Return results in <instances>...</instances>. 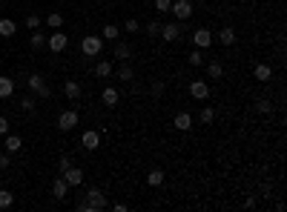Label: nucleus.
Returning a JSON list of instances; mask_svg holds the SVG:
<instances>
[{
  "instance_id": "nucleus-21",
  "label": "nucleus",
  "mask_w": 287,
  "mask_h": 212,
  "mask_svg": "<svg viewBox=\"0 0 287 212\" xmlns=\"http://www.w3.org/2000/svg\"><path fill=\"white\" fill-rule=\"evenodd\" d=\"M17 32V23L9 20V17H0V37H12Z\"/></svg>"
},
{
  "instance_id": "nucleus-17",
  "label": "nucleus",
  "mask_w": 287,
  "mask_h": 212,
  "mask_svg": "<svg viewBox=\"0 0 287 212\" xmlns=\"http://www.w3.org/2000/svg\"><path fill=\"white\" fill-rule=\"evenodd\" d=\"M69 189H72V186H69V183L64 181V175H61V178H55V183H52V198L64 201L66 195H69Z\"/></svg>"
},
{
  "instance_id": "nucleus-31",
  "label": "nucleus",
  "mask_w": 287,
  "mask_h": 212,
  "mask_svg": "<svg viewBox=\"0 0 287 212\" xmlns=\"http://www.w3.org/2000/svg\"><path fill=\"white\" fill-rule=\"evenodd\" d=\"M198 121H201V123H213V121H216V109H210V106H204V109L198 112Z\"/></svg>"
},
{
  "instance_id": "nucleus-32",
  "label": "nucleus",
  "mask_w": 287,
  "mask_h": 212,
  "mask_svg": "<svg viewBox=\"0 0 287 212\" xmlns=\"http://www.w3.org/2000/svg\"><path fill=\"white\" fill-rule=\"evenodd\" d=\"M121 32H129V34H135V32H141V23H138L135 17H129V20H124V26H121Z\"/></svg>"
},
{
  "instance_id": "nucleus-41",
  "label": "nucleus",
  "mask_w": 287,
  "mask_h": 212,
  "mask_svg": "<svg viewBox=\"0 0 287 212\" xmlns=\"http://www.w3.org/2000/svg\"><path fill=\"white\" fill-rule=\"evenodd\" d=\"M6 132H9V118L0 115V135H6Z\"/></svg>"
},
{
  "instance_id": "nucleus-24",
  "label": "nucleus",
  "mask_w": 287,
  "mask_h": 212,
  "mask_svg": "<svg viewBox=\"0 0 287 212\" xmlns=\"http://www.w3.org/2000/svg\"><path fill=\"white\" fill-rule=\"evenodd\" d=\"M115 75H118V81H127V83L135 78V72H132L129 61H121V66H118V72H115Z\"/></svg>"
},
{
  "instance_id": "nucleus-25",
  "label": "nucleus",
  "mask_w": 287,
  "mask_h": 212,
  "mask_svg": "<svg viewBox=\"0 0 287 212\" xmlns=\"http://www.w3.org/2000/svg\"><path fill=\"white\" fill-rule=\"evenodd\" d=\"M164 178H167V175H164V169H158V166H155V169H150V175H147V183L158 189L161 183H164Z\"/></svg>"
},
{
  "instance_id": "nucleus-7",
  "label": "nucleus",
  "mask_w": 287,
  "mask_h": 212,
  "mask_svg": "<svg viewBox=\"0 0 287 212\" xmlns=\"http://www.w3.org/2000/svg\"><path fill=\"white\" fill-rule=\"evenodd\" d=\"M46 46H49V52L61 55L66 46H69V37H66L64 32H52V34H49V40H46Z\"/></svg>"
},
{
  "instance_id": "nucleus-6",
  "label": "nucleus",
  "mask_w": 287,
  "mask_h": 212,
  "mask_svg": "<svg viewBox=\"0 0 287 212\" xmlns=\"http://www.w3.org/2000/svg\"><path fill=\"white\" fill-rule=\"evenodd\" d=\"M169 12L175 15V20H190L192 17V3L190 0H172Z\"/></svg>"
},
{
  "instance_id": "nucleus-38",
  "label": "nucleus",
  "mask_w": 287,
  "mask_h": 212,
  "mask_svg": "<svg viewBox=\"0 0 287 212\" xmlns=\"http://www.w3.org/2000/svg\"><path fill=\"white\" fill-rule=\"evenodd\" d=\"M69 166H72V158H69V155H61V161H58V169L64 172V169H69Z\"/></svg>"
},
{
  "instance_id": "nucleus-26",
  "label": "nucleus",
  "mask_w": 287,
  "mask_h": 212,
  "mask_svg": "<svg viewBox=\"0 0 287 212\" xmlns=\"http://www.w3.org/2000/svg\"><path fill=\"white\" fill-rule=\"evenodd\" d=\"M255 112L258 115H273V100L270 98H258L255 100Z\"/></svg>"
},
{
  "instance_id": "nucleus-2",
  "label": "nucleus",
  "mask_w": 287,
  "mask_h": 212,
  "mask_svg": "<svg viewBox=\"0 0 287 212\" xmlns=\"http://www.w3.org/2000/svg\"><path fill=\"white\" fill-rule=\"evenodd\" d=\"M184 32H187V26H184V20H172V23H161V40H167V43H175V40H181L184 37Z\"/></svg>"
},
{
  "instance_id": "nucleus-34",
  "label": "nucleus",
  "mask_w": 287,
  "mask_h": 212,
  "mask_svg": "<svg viewBox=\"0 0 287 212\" xmlns=\"http://www.w3.org/2000/svg\"><path fill=\"white\" fill-rule=\"evenodd\" d=\"M201 52H204V49H195V52H190V55H187L190 66H201V63H204V55H201Z\"/></svg>"
},
{
  "instance_id": "nucleus-15",
  "label": "nucleus",
  "mask_w": 287,
  "mask_h": 212,
  "mask_svg": "<svg viewBox=\"0 0 287 212\" xmlns=\"http://www.w3.org/2000/svg\"><path fill=\"white\" fill-rule=\"evenodd\" d=\"M3 149L9 152V155H17V152L23 149V141H20V135H9V132H6V141H3Z\"/></svg>"
},
{
  "instance_id": "nucleus-29",
  "label": "nucleus",
  "mask_w": 287,
  "mask_h": 212,
  "mask_svg": "<svg viewBox=\"0 0 287 212\" xmlns=\"http://www.w3.org/2000/svg\"><path fill=\"white\" fill-rule=\"evenodd\" d=\"M29 46H32L34 52H37V49H43V46H46V37H43L40 32L34 29V32H32V37H29Z\"/></svg>"
},
{
  "instance_id": "nucleus-40",
  "label": "nucleus",
  "mask_w": 287,
  "mask_h": 212,
  "mask_svg": "<svg viewBox=\"0 0 287 212\" xmlns=\"http://www.w3.org/2000/svg\"><path fill=\"white\" fill-rule=\"evenodd\" d=\"M169 6H172V0H155V9L158 12H169Z\"/></svg>"
},
{
  "instance_id": "nucleus-10",
  "label": "nucleus",
  "mask_w": 287,
  "mask_h": 212,
  "mask_svg": "<svg viewBox=\"0 0 287 212\" xmlns=\"http://www.w3.org/2000/svg\"><path fill=\"white\" fill-rule=\"evenodd\" d=\"M213 40H219L221 46H236L238 34H236V29H233V26H224V29H219L216 34H213Z\"/></svg>"
},
{
  "instance_id": "nucleus-8",
  "label": "nucleus",
  "mask_w": 287,
  "mask_h": 212,
  "mask_svg": "<svg viewBox=\"0 0 287 212\" xmlns=\"http://www.w3.org/2000/svg\"><path fill=\"white\" fill-rule=\"evenodd\" d=\"M81 147L86 152H95L98 147H101V132H98V129H86V132L81 135Z\"/></svg>"
},
{
  "instance_id": "nucleus-3",
  "label": "nucleus",
  "mask_w": 287,
  "mask_h": 212,
  "mask_svg": "<svg viewBox=\"0 0 287 212\" xmlns=\"http://www.w3.org/2000/svg\"><path fill=\"white\" fill-rule=\"evenodd\" d=\"M81 52L86 55V61H89V58H98V55L103 52V37H98V34H86V37L81 40Z\"/></svg>"
},
{
  "instance_id": "nucleus-39",
  "label": "nucleus",
  "mask_w": 287,
  "mask_h": 212,
  "mask_svg": "<svg viewBox=\"0 0 287 212\" xmlns=\"http://www.w3.org/2000/svg\"><path fill=\"white\" fill-rule=\"evenodd\" d=\"M9 163H12V155L9 152H0V169H9Z\"/></svg>"
},
{
  "instance_id": "nucleus-19",
  "label": "nucleus",
  "mask_w": 287,
  "mask_h": 212,
  "mask_svg": "<svg viewBox=\"0 0 287 212\" xmlns=\"http://www.w3.org/2000/svg\"><path fill=\"white\" fill-rule=\"evenodd\" d=\"M175 129H178V132H190L192 129V115L190 112H178V115H175Z\"/></svg>"
},
{
  "instance_id": "nucleus-22",
  "label": "nucleus",
  "mask_w": 287,
  "mask_h": 212,
  "mask_svg": "<svg viewBox=\"0 0 287 212\" xmlns=\"http://www.w3.org/2000/svg\"><path fill=\"white\" fill-rule=\"evenodd\" d=\"M101 37H103V40H118V37H121V26H115V23H106V26L101 29Z\"/></svg>"
},
{
  "instance_id": "nucleus-18",
  "label": "nucleus",
  "mask_w": 287,
  "mask_h": 212,
  "mask_svg": "<svg viewBox=\"0 0 287 212\" xmlns=\"http://www.w3.org/2000/svg\"><path fill=\"white\" fill-rule=\"evenodd\" d=\"M64 95L69 98V100H78V98L84 95V89H81L78 81H64Z\"/></svg>"
},
{
  "instance_id": "nucleus-11",
  "label": "nucleus",
  "mask_w": 287,
  "mask_h": 212,
  "mask_svg": "<svg viewBox=\"0 0 287 212\" xmlns=\"http://www.w3.org/2000/svg\"><path fill=\"white\" fill-rule=\"evenodd\" d=\"M190 95H192V100H207V98H210L207 81H192L190 83Z\"/></svg>"
},
{
  "instance_id": "nucleus-23",
  "label": "nucleus",
  "mask_w": 287,
  "mask_h": 212,
  "mask_svg": "<svg viewBox=\"0 0 287 212\" xmlns=\"http://www.w3.org/2000/svg\"><path fill=\"white\" fill-rule=\"evenodd\" d=\"M207 78H213V81H221L224 78V66L219 61H210L207 63Z\"/></svg>"
},
{
  "instance_id": "nucleus-20",
  "label": "nucleus",
  "mask_w": 287,
  "mask_h": 212,
  "mask_svg": "<svg viewBox=\"0 0 287 212\" xmlns=\"http://www.w3.org/2000/svg\"><path fill=\"white\" fill-rule=\"evenodd\" d=\"M95 75L98 78H112V75H115V66H112L109 61H98L95 63Z\"/></svg>"
},
{
  "instance_id": "nucleus-12",
  "label": "nucleus",
  "mask_w": 287,
  "mask_h": 212,
  "mask_svg": "<svg viewBox=\"0 0 287 212\" xmlns=\"http://www.w3.org/2000/svg\"><path fill=\"white\" fill-rule=\"evenodd\" d=\"M61 175H64V181L69 183V186H81V183H84V169H78V166H69Z\"/></svg>"
},
{
  "instance_id": "nucleus-33",
  "label": "nucleus",
  "mask_w": 287,
  "mask_h": 212,
  "mask_svg": "<svg viewBox=\"0 0 287 212\" xmlns=\"http://www.w3.org/2000/svg\"><path fill=\"white\" fill-rule=\"evenodd\" d=\"M164 89H167V86H164V81H152V86H150V92H152V98H155V100L164 98Z\"/></svg>"
},
{
  "instance_id": "nucleus-5",
  "label": "nucleus",
  "mask_w": 287,
  "mask_h": 212,
  "mask_svg": "<svg viewBox=\"0 0 287 212\" xmlns=\"http://www.w3.org/2000/svg\"><path fill=\"white\" fill-rule=\"evenodd\" d=\"M78 121H81V115H78L75 109H66V112L58 115V129H61V132H72V129L78 126Z\"/></svg>"
},
{
  "instance_id": "nucleus-28",
  "label": "nucleus",
  "mask_w": 287,
  "mask_h": 212,
  "mask_svg": "<svg viewBox=\"0 0 287 212\" xmlns=\"http://www.w3.org/2000/svg\"><path fill=\"white\" fill-rule=\"evenodd\" d=\"M46 26H49V29H64V15H61V12H52V15L46 17Z\"/></svg>"
},
{
  "instance_id": "nucleus-9",
  "label": "nucleus",
  "mask_w": 287,
  "mask_h": 212,
  "mask_svg": "<svg viewBox=\"0 0 287 212\" xmlns=\"http://www.w3.org/2000/svg\"><path fill=\"white\" fill-rule=\"evenodd\" d=\"M192 43H195V49H210L213 46V32L210 29H195L192 32Z\"/></svg>"
},
{
  "instance_id": "nucleus-4",
  "label": "nucleus",
  "mask_w": 287,
  "mask_h": 212,
  "mask_svg": "<svg viewBox=\"0 0 287 212\" xmlns=\"http://www.w3.org/2000/svg\"><path fill=\"white\" fill-rule=\"evenodd\" d=\"M26 83H29V89H32L34 95H40L43 100H46V98L52 95V92H49V86H46V78H43V75H37V72H34V75H29V78H26Z\"/></svg>"
},
{
  "instance_id": "nucleus-13",
  "label": "nucleus",
  "mask_w": 287,
  "mask_h": 212,
  "mask_svg": "<svg viewBox=\"0 0 287 212\" xmlns=\"http://www.w3.org/2000/svg\"><path fill=\"white\" fill-rule=\"evenodd\" d=\"M253 78L258 81V83H270V81H273V69H270L267 63H255Z\"/></svg>"
},
{
  "instance_id": "nucleus-43",
  "label": "nucleus",
  "mask_w": 287,
  "mask_h": 212,
  "mask_svg": "<svg viewBox=\"0 0 287 212\" xmlns=\"http://www.w3.org/2000/svg\"><path fill=\"white\" fill-rule=\"evenodd\" d=\"M112 210H115V212H127L129 207H127V204H112Z\"/></svg>"
},
{
  "instance_id": "nucleus-27",
  "label": "nucleus",
  "mask_w": 287,
  "mask_h": 212,
  "mask_svg": "<svg viewBox=\"0 0 287 212\" xmlns=\"http://www.w3.org/2000/svg\"><path fill=\"white\" fill-rule=\"evenodd\" d=\"M15 95V81L12 78H0V98H12Z\"/></svg>"
},
{
  "instance_id": "nucleus-30",
  "label": "nucleus",
  "mask_w": 287,
  "mask_h": 212,
  "mask_svg": "<svg viewBox=\"0 0 287 212\" xmlns=\"http://www.w3.org/2000/svg\"><path fill=\"white\" fill-rule=\"evenodd\" d=\"M12 204H15V195L9 189H0V210H9Z\"/></svg>"
},
{
  "instance_id": "nucleus-42",
  "label": "nucleus",
  "mask_w": 287,
  "mask_h": 212,
  "mask_svg": "<svg viewBox=\"0 0 287 212\" xmlns=\"http://www.w3.org/2000/svg\"><path fill=\"white\" fill-rule=\"evenodd\" d=\"M255 204H258V201H255L253 195H250V198H247V201H244V207H247V210H255Z\"/></svg>"
},
{
  "instance_id": "nucleus-37",
  "label": "nucleus",
  "mask_w": 287,
  "mask_h": 212,
  "mask_svg": "<svg viewBox=\"0 0 287 212\" xmlns=\"http://www.w3.org/2000/svg\"><path fill=\"white\" fill-rule=\"evenodd\" d=\"M20 109H23V112H32L34 100H32V98H20Z\"/></svg>"
},
{
  "instance_id": "nucleus-16",
  "label": "nucleus",
  "mask_w": 287,
  "mask_h": 212,
  "mask_svg": "<svg viewBox=\"0 0 287 212\" xmlns=\"http://www.w3.org/2000/svg\"><path fill=\"white\" fill-rule=\"evenodd\" d=\"M112 55H115L118 61H129V58H132V46H129L127 40H115V46H112Z\"/></svg>"
},
{
  "instance_id": "nucleus-36",
  "label": "nucleus",
  "mask_w": 287,
  "mask_h": 212,
  "mask_svg": "<svg viewBox=\"0 0 287 212\" xmlns=\"http://www.w3.org/2000/svg\"><path fill=\"white\" fill-rule=\"evenodd\" d=\"M147 34H150V37H158V34H161V23H158V20L147 23Z\"/></svg>"
},
{
  "instance_id": "nucleus-35",
  "label": "nucleus",
  "mask_w": 287,
  "mask_h": 212,
  "mask_svg": "<svg viewBox=\"0 0 287 212\" xmlns=\"http://www.w3.org/2000/svg\"><path fill=\"white\" fill-rule=\"evenodd\" d=\"M26 29H40V17L37 15H26Z\"/></svg>"
},
{
  "instance_id": "nucleus-14",
  "label": "nucleus",
  "mask_w": 287,
  "mask_h": 212,
  "mask_svg": "<svg viewBox=\"0 0 287 212\" xmlns=\"http://www.w3.org/2000/svg\"><path fill=\"white\" fill-rule=\"evenodd\" d=\"M101 100H103V106H118V100H121V92L115 89V86H106V89L101 92Z\"/></svg>"
},
{
  "instance_id": "nucleus-1",
  "label": "nucleus",
  "mask_w": 287,
  "mask_h": 212,
  "mask_svg": "<svg viewBox=\"0 0 287 212\" xmlns=\"http://www.w3.org/2000/svg\"><path fill=\"white\" fill-rule=\"evenodd\" d=\"M106 207H109V201H106V195L98 186H89L86 189V198L78 204V210H84V212H103Z\"/></svg>"
}]
</instances>
